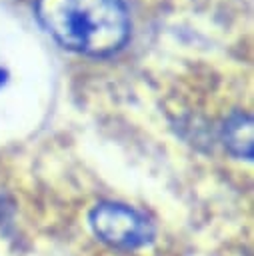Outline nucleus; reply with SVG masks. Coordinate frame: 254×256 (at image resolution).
I'll return each mask as SVG.
<instances>
[{"label": "nucleus", "mask_w": 254, "mask_h": 256, "mask_svg": "<svg viewBox=\"0 0 254 256\" xmlns=\"http://www.w3.org/2000/svg\"><path fill=\"white\" fill-rule=\"evenodd\" d=\"M222 138L228 150L236 156H252V120L248 114H232L222 126Z\"/></svg>", "instance_id": "3"}, {"label": "nucleus", "mask_w": 254, "mask_h": 256, "mask_svg": "<svg viewBox=\"0 0 254 256\" xmlns=\"http://www.w3.org/2000/svg\"><path fill=\"white\" fill-rule=\"evenodd\" d=\"M6 76H8V74H6V70H2V68H0V86L6 82Z\"/></svg>", "instance_id": "4"}, {"label": "nucleus", "mask_w": 254, "mask_h": 256, "mask_svg": "<svg viewBox=\"0 0 254 256\" xmlns=\"http://www.w3.org/2000/svg\"><path fill=\"white\" fill-rule=\"evenodd\" d=\"M34 12L42 28L70 52L110 56L130 36L122 0H36Z\"/></svg>", "instance_id": "1"}, {"label": "nucleus", "mask_w": 254, "mask_h": 256, "mask_svg": "<svg viewBox=\"0 0 254 256\" xmlns=\"http://www.w3.org/2000/svg\"><path fill=\"white\" fill-rule=\"evenodd\" d=\"M94 232L108 244L120 248H136L152 238L150 222L134 208L114 202L96 206L90 214Z\"/></svg>", "instance_id": "2"}]
</instances>
